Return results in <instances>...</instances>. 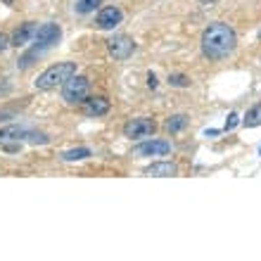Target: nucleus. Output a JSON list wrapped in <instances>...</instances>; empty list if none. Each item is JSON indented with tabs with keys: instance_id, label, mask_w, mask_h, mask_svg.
Returning <instances> with one entry per match:
<instances>
[{
	"instance_id": "10",
	"label": "nucleus",
	"mask_w": 261,
	"mask_h": 261,
	"mask_svg": "<svg viewBox=\"0 0 261 261\" xmlns=\"http://www.w3.org/2000/svg\"><path fill=\"white\" fill-rule=\"evenodd\" d=\"M178 173V166L173 162H154L145 169V176H157V178H169V176H176Z\"/></svg>"
},
{
	"instance_id": "4",
	"label": "nucleus",
	"mask_w": 261,
	"mask_h": 261,
	"mask_svg": "<svg viewBox=\"0 0 261 261\" xmlns=\"http://www.w3.org/2000/svg\"><path fill=\"white\" fill-rule=\"evenodd\" d=\"M60 38H62V29L57 27V24H53V21H48V24H43V27L36 29L34 34V50L31 53H41V50H48L53 48L55 43H60Z\"/></svg>"
},
{
	"instance_id": "11",
	"label": "nucleus",
	"mask_w": 261,
	"mask_h": 261,
	"mask_svg": "<svg viewBox=\"0 0 261 261\" xmlns=\"http://www.w3.org/2000/svg\"><path fill=\"white\" fill-rule=\"evenodd\" d=\"M36 24L34 21H24L17 31H14V36H12V45H17V48H21V45H27L31 38H34V34H36Z\"/></svg>"
},
{
	"instance_id": "17",
	"label": "nucleus",
	"mask_w": 261,
	"mask_h": 261,
	"mask_svg": "<svg viewBox=\"0 0 261 261\" xmlns=\"http://www.w3.org/2000/svg\"><path fill=\"white\" fill-rule=\"evenodd\" d=\"M169 83H171V86H178V88H188V86H190V79L183 74H171L169 76Z\"/></svg>"
},
{
	"instance_id": "13",
	"label": "nucleus",
	"mask_w": 261,
	"mask_h": 261,
	"mask_svg": "<svg viewBox=\"0 0 261 261\" xmlns=\"http://www.w3.org/2000/svg\"><path fill=\"white\" fill-rule=\"evenodd\" d=\"M242 126H245V128H256V126H261V105H254V107L245 114Z\"/></svg>"
},
{
	"instance_id": "1",
	"label": "nucleus",
	"mask_w": 261,
	"mask_h": 261,
	"mask_svg": "<svg viewBox=\"0 0 261 261\" xmlns=\"http://www.w3.org/2000/svg\"><path fill=\"white\" fill-rule=\"evenodd\" d=\"M199 45H202L204 57H209V60H223V57L230 55L235 50V45H238L235 29L223 24V21H214V24H209V27L204 29Z\"/></svg>"
},
{
	"instance_id": "23",
	"label": "nucleus",
	"mask_w": 261,
	"mask_h": 261,
	"mask_svg": "<svg viewBox=\"0 0 261 261\" xmlns=\"http://www.w3.org/2000/svg\"><path fill=\"white\" fill-rule=\"evenodd\" d=\"M259 41H261V31H259Z\"/></svg>"
},
{
	"instance_id": "21",
	"label": "nucleus",
	"mask_w": 261,
	"mask_h": 261,
	"mask_svg": "<svg viewBox=\"0 0 261 261\" xmlns=\"http://www.w3.org/2000/svg\"><path fill=\"white\" fill-rule=\"evenodd\" d=\"M199 3H202V5H216L219 0H199Z\"/></svg>"
},
{
	"instance_id": "15",
	"label": "nucleus",
	"mask_w": 261,
	"mask_h": 261,
	"mask_svg": "<svg viewBox=\"0 0 261 261\" xmlns=\"http://www.w3.org/2000/svg\"><path fill=\"white\" fill-rule=\"evenodd\" d=\"M88 157H90L88 147H74V150H67L62 154L64 162H81V159H88Z\"/></svg>"
},
{
	"instance_id": "12",
	"label": "nucleus",
	"mask_w": 261,
	"mask_h": 261,
	"mask_svg": "<svg viewBox=\"0 0 261 261\" xmlns=\"http://www.w3.org/2000/svg\"><path fill=\"white\" fill-rule=\"evenodd\" d=\"M27 128H21V126H3L0 128V145H7V143H12V140H27Z\"/></svg>"
},
{
	"instance_id": "3",
	"label": "nucleus",
	"mask_w": 261,
	"mask_h": 261,
	"mask_svg": "<svg viewBox=\"0 0 261 261\" xmlns=\"http://www.w3.org/2000/svg\"><path fill=\"white\" fill-rule=\"evenodd\" d=\"M88 93H90V83L86 76L74 74L71 79H67L62 83V97H64V102H69V105H81L88 97Z\"/></svg>"
},
{
	"instance_id": "6",
	"label": "nucleus",
	"mask_w": 261,
	"mask_h": 261,
	"mask_svg": "<svg viewBox=\"0 0 261 261\" xmlns=\"http://www.w3.org/2000/svg\"><path fill=\"white\" fill-rule=\"evenodd\" d=\"M154 130H157V124L152 119L138 117V119H130L128 124L124 126V136L130 138V140H138V138H150Z\"/></svg>"
},
{
	"instance_id": "18",
	"label": "nucleus",
	"mask_w": 261,
	"mask_h": 261,
	"mask_svg": "<svg viewBox=\"0 0 261 261\" xmlns=\"http://www.w3.org/2000/svg\"><path fill=\"white\" fill-rule=\"evenodd\" d=\"M238 114H235V112H230V114H228V121H226V130H233L235 126H238Z\"/></svg>"
},
{
	"instance_id": "14",
	"label": "nucleus",
	"mask_w": 261,
	"mask_h": 261,
	"mask_svg": "<svg viewBox=\"0 0 261 261\" xmlns=\"http://www.w3.org/2000/svg\"><path fill=\"white\" fill-rule=\"evenodd\" d=\"M164 126L169 133H178V130H183L188 126V117L186 114H173V117H169V121Z\"/></svg>"
},
{
	"instance_id": "16",
	"label": "nucleus",
	"mask_w": 261,
	"mask_h": 261,
	"mask_svg": "<svg viewBox=\"0 0 261 261\" xmlns=\"http://www.w3.org/2000/svg\"><path fill=\"white\" fill-rule=\"evenodd\" d=\"M100 3H102V0H76L74 10L79 14H88V12H95L97 7H100Z\"/></svg>"
},
{
	"instance_id": "7",
	"label": "nucleus",
	"mask_w": 261,
	"mask_h": 261,
	"mask_svg": "<svg viewBox=\"0 0 261 261\" xmlns=\"http://www.w3.org/2000/svg\"><path fill=\"white\" fill-rule=\"evenodd\" d=\"M169 152H171L169 140H145L136 147V154H140V157H164Z\"/></svg>"
},
{
	"instance_id": "22",
	"label": "nucleus",
	"mask_w": 261,
	"mask_h": 261,
	"mask_svg": "<svg viewBox=\"0 0 261 261\" xmlns=\"http://www.w3.org/2000/svg\"><path fill=\"white\" fill-rule=\"evenodd\" d=\"M3 3H5V5H12V3H14V0H3Z\"/></svg>"
},
{
	"instance_id": "20",
	"label": "nucleus",
	"mask_w": 261,
	"mask_h": 261,
	"mask_svg": "<svg viewBox=\"0 0 261 261\" xmlns=\"http://www.w3.org/2000/svg\"><path fill=\"white\" fill-rule=\"evenodd\" d=\"M147 86H150V88H157V76L154 74L147 76Z\"/></svg>"
},
{
	"instance_id": "8",
	"label": "nucleus",
	"mask_w": 261,
	"mask_h": 261,
	"mask_svg": "<svg viewBox=\"0 0 261 261\" xmlns=\"http://www.w3.org/2000/svg\"><path fill=\"white\" fill-rule=\"evenodd\" d=\"M121 19H124V12L119 10V7H102L100 12H97L95 17V24L97 29H105V31H110V29H114L117 24H121Z\"/></svg>"
},
{
	"instance_id": "2",
	"label": "nucleus",
	"mask_w": 261,
	"mask_h": 261,
	"mask_svg": "<svg viewBox=\"0 0 261 261\" xmlns=\"http://www.w3.org/2000/svg\"><path fill=\"white\" fill-rule=\"evenodd\" d=\"M76 74V64L74 62H57L53 67H48L38 79H36V88L38 90H53L57 86H62L67 79Z\"/></svg>"
},
{
	"instance_id": "5",
	"label": "nucleus",
	"mask_w": 261,
	"mask_h": 261,
	"mask_svg": "<svg viewBox=\"0 0 261 261\" xmlns=\"http://www.w3.org/2000/svg\"><path fill=\"white\" fill-rule=\"evenodd\" d=\"M107 50H110V55L114 57V60H119V62H124V60H128L133 53H136V41L130 38V36H114V38H110L107 41Z\"/></svg>"
},
{
	"instance_id": "9",
	"label": "nucleus",
	"mask_w": 261,
	"mask_h": 261,
	"mask_svg": "<svg viewBox=\"0 0 261 261\" xmlns=\"http://www.w3.org/2000/svg\"><path fill=\"white\" fill-rule=\"evenodd\" d=\"M81 105H83V114H88V117H105L110 112V100L102 95L86 97Z\"/></svg>"
},
{
	"instance_id": "19",
	"label": "nucleus",
	"mask_w": 261,
	"mask_h": 261,
	"mask_svg": "<svg viewBox=\"0 0 261 261\" xmlns=\"http://www.w3.org/2000/svg\"><path fill=\"white\" fill-rule=\"evenodd\" d=\"M7 45H10V38H7L5 34H0V53H3V50H5Z\"/></svg>"
}]
</instances>
